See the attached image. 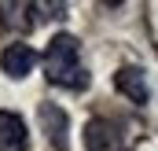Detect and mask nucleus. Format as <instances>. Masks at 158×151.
I'll list each match as a JSON object with an SVG mask.
<instances>
[{
  "instance_id": "obj_1",
  "label": "nucleus",
  "mask_w": 158,
  "mask_h": 151,
  "mask_svg": "<svg viewBox=\"0 0 158 151\" xmlns=\"http://www.w3.org/2000/svg\"><path fill=\"white\" fill-rule=\"evenodd\" d=\"M44 70L52 85L63 88H88V70L81 67V52H77V37L59 33L52 37L48 52H44Z\"/></svg>"
},
{
  "instance_id": "obj_2",
  "label": "nucleus",
  "mask_w": 158,
  "mask_h": 151,
  "mask_svg": "<svg viewBox=\"0 0 158 151\" xmlns=\"http://www.w3.org/2000/svg\"><path fill=\"white\" fill-rule=\"evenodd\" d=\"M85 148L88 151H125V136L114 122L107 118H92L85 125Z\"/></svg>"
},
{
  "instance_id": "obj_3",
  "label": "nucleus",
  "mask_w": 158,
  "mask_h": 151,
  "mask_svg": "<svg viewBox=\"0 0 158 151\" xmlns=\"http://www.w3.org/2000/svg\"><path fill=\"white\" fill-rule=\"evenodd\" d=\"M33 67H37V52L30 44H7L0 55V70L7 77H26Z\"/></svg>"
},
{
  "instance_id": "obj_4",
  "label": "nucleus",
  "mask_w": 158,
  "mask_h": 151,
  "mask_svg": "<svg viewBox=\"0 0 158 151\" xmlns=\"http://www.w3.org/2000/svg\"><path fill=\"white\" fill-rule=\"evenodd\" d=\"M30 133L15 111H0V151H26Z\"/></svg>"
},
{
  "instance_id": "obj_5",
  "label": "nucleus",
  "mask_w": 158,
  "mask_h": 151,
  "mask_svg": "<svg viewBox=\"0 0 158 151\" xmlns=\"http://www.w3.org/2000/svg\"><path fill=\"white\" fill-rule=\"evenodd\" d=\"M114 85H118V92H125L132 103H147V100H151L147 77H143L140 67H121L118 74H114Z\"/></svg>"
},
{
  "instance_id": "obj_6",
  "label": "nucleus",
  "mask_w": 158,
  "mask_h": 151,
  "mask_svg": "<svg viewBox=\"0 0 158 151\" xmlns=\"http://www.w3.org/2000/svg\"><path fill=\"white\" fill-rule=\"evenodd\" d=\"M40 125H44V136L55 151H66V114L52 103H40Z\"/></svg>"
},
{
  "instance_id": "obj_7",
  "label": "nucleus",
  "mask_w": 158,
  "mask_h": 151,
  "mask_svg": "<svg viewBox=\"0 0 158 151\" xmlns=\"http://www.w3.org/2000/svg\"><path fill=\"white\" fill-rule=\"evenodd\" d=\"M0 11H4V26L7 30H33V22L37 19H30L33 11H37V4H11V0H4L0 4Z\"/></svg>"
}]
</instances>
